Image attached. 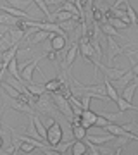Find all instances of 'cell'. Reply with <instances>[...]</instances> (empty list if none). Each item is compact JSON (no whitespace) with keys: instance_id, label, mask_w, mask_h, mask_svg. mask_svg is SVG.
I'll return each instance as SVG.
<instances>
[{"instance_id":"obj_30","label":"cell","mask_w":138,"mask_h":155,"mask_svg":"<svg viewBox=\"0 0 138 155\" xmlns=\"http://www.w3.org/2000/svg\"><path fill=\"white\" fill-rule=\"evenodd\" d=\"M124 2H126V0H114V4H112V9H117V7L124 5Z\"/></svg>"},{"instance_id":"obj_32","label":"cell","mask_w":138,"mask_h":155,"mask_svg":"<svg viewBox=\"0 0 138 155\" xmlns=\"http://www.w3.org/2000/svg\"><path fill=\"white\" fill-rule=\"evenodd\" d=\"M0 62H4V52H0Z\"/></svg>"},{"instance_id":"obj_17","label":"cell","mask_w":138,"mask_h":155,"mask_svg":"<svg viewBox=\"0 0 138 155\" xmlns=\"http://www.w3.org/2000/svg\"><path fill=\"white\" fill-rule=\"evenodd\" d=\"M17 17H14V16H11L9 12H0V24H4V26H16L17 24Z\"/></svg>"},{"instance_id":"obj_8","label":"cell","mask_w":138,"mask_h":155,"mask_svg":"<svg viewBox=\"0 0 138 155\" xmlns=\"http://www.w3.org/2000/svg\"><path fill=\"white\" fill-rule=\"evenodd\" d=\"M100 69L104 71L105 78H109L110 81H116V79H119V78L124 74V69H117V67H105V66H102Z\"/></svg>"},{"instance_id":"obj_7","label":"cell","mask_w":138,"mask_h":155,"mask_svg":"<svg viewBox=\"0 0 138 155\" xmlns=\"http://www.w3.org/2000/svg\"><path fill=\"white\" fill-rule=\"evenodd\" d=\"M136 88H138V84L135 83V81H131V83H128L126 86L121 90V95H119V97H123L126 102H131V104H133V98H135Z\"/></svg>"},{"instance_id":"obj_20","label":"cell","mask_w":138,"mask_h":155,"mask_svg":"<svg viewBox=\"0 0 138 155\" xmlns=\"http://www.w3.org/2000/svg\"><path fill=\"white\" fill-rule=\"evenodd\" d=\"M124 7H126V14H128V17H130V24L138 26V14H136V11L133 9V5L130 4V0L124 2Z\"/></svg>"},{"instance_id":"obj_4","label":"cell","mask_w":138,"mask_h":155,"mask_svg":"<svg viewBox=\"0 0 138 155\" xmlns=\"http://www.w3.org/2000/svg\"><path fill=\"white\" fill-rule=\"evenodd\" d=\"M50 48L55 52H61L67 47V40L66 35H59V33H50Z\"/></svg>"},{"instance_id":"obj_18","label":"cell","mask_w":138,"mask_h":155,"mask_svg":"<svg viewBox=\"0 0 138 155\" xmlns=\"http://www.w3.org/2000/svg\"><path fill=\"white\" fill-rule=\"evenodd\" d=\"M76 16H72L69 11H66V9H59V11L55 12V16H54V21L57 22H62V21H71V19H74Z\"/></svg>"},{"instance_id":"obj_25","label":"cell","mask_w":138,"mask_h":155,"mask_svg":"<svg viewBox=\"0 0 138 155\" xmlns=\"http://www.w3.org/2000/svg\"><path fill=\"white\" fill-rule=\"evenodd\" d=\"M100 29H102L107 36H119V35H117V31H116V28H114L110 22H107V21H104L102 24H100Z\"/></svg>"},{"instance_id":"obj_14","label":"cell","mask_w":138,"mask_h":155,"mask_svg":"<svg viewBox=\"0 0 138 155\" xmlns=\"http://www.w3.org/2000/svg\"><path fill=\"white\" fill-rule=\"evenodd\" d=\"M86 143H85V140H76V141H72V147H71V153L72 155H85L86 153Z\"/></svg>"},{"instance_id":"obj_33","label":"cell","mask_w":138,"mask_h":155,"mask_svg":"<svg viewBox=\"0 0 138 155\" xmlns=\"http://www.w3.org/2000/svg\"><path fill=\"white\" fill-rule=\"evenodd\" d=\"M0 134H2V133H0ZM2 145H4V138L0 136V148H2Z\"/></svg>"},{"instance_id":"obj_23","label":"cell","mask_w":138,"mask_h":155,"mask_svg":"<svg viewBox=\"0 0 138 155\" xmlns=\"http://www.w3.org/2000/svg\"><path fill=\"white\" fill-rule=\"evenodd\" d=\"M7 2H9V5L17 7V9H21V11H28V12H29V7H31L29 0H7Z\"/></svg>"},{"instance_id":"obj_19","label":"cell","mask_w":138,"mask_h":155,"mask_svg":"<svg viewBox=\"0 0 138 155\" xmlns=\"http://www.w3.org/2000/svg\"><path fill=\"white\" fill-rule=\"evenodd\" d=\"M24 86H26V90H28V91H29L31 95H35V97H42L43 93H47V88H45V86H42V84L26 83Z\"/></svg>"},{"instance_id":"obj_21","label":"cell","mask_w":138,"mask_h":155,"mask_svg":"<svg viewBox=\"0 0 138 155\" xmlns=\"http://www.w3.org/2000/svg\"><path fill=\"white\" fill-rule=\"evenodd\" d=\"M116 105H117V109H119V112H124V110H138V107H135L131 102H126L123 97H119V98L116 100Z\"/></svg>"},{"instance_id":"obj_31","label":"cell","mask_w":138,"mask_h":155,"mask_svg":"<svg viewBox=\"0 0 138 155\" xmlns=\"http://www.w3.org/2000/svg\"><path fill=\"white\" fill-rule=\"evenodd\" d=\"M131 71H133V74H135V78H138V62H135L131 66Z\"/></svg>"},{"instance_id":"obj_29","label":"cell","mask_w":138,"mask_h":155,"mask_svg":"<svg viewBox=\"0 0 138 155\" xmlns=\"http://www.w3.org/2000/svg\"><path fill=\"white\" fill-rule=\"evenodd\" d=\"M47 59H49V61H55V59H57V52L50 48L49 52H47Z\"/></svg>"},{"instance_id":"obj_22","label":"cell","mask_w":138,"mask_h":155,"mask_svg":"<svg viewBox=\"0 0 138 155\" xmlns=\"http://www.w3.org/2000/svg\"><path fill=\"white\" fill-rule=\"evenodd\" d=\"M31 122H33L35 127H36V131H38L40 138L43 140V141H47V127L43 126V122L40 121L38 117H31Z\"/></svg>"},{"instance_id":"obj_28","label":"cell","mask_w":138,"mask_h":155,"mask_svg":"<svg viewBox=\"0 0 138 155\" xmlns=\"http://www.w3.org/2000/svg\"><path fill=\"white\" fill-rule=\"evenodd\" d=\"M93 19H95V22H102V21H104L102 11H100V9H97V7L93 9Z\"/></svg>"},{"instance_id":"obj_35","label":"cell","mask_w":138,"mask_h":155,"mask_svg":"<svg viewBox=\"0 0 138 155\" xmlns=\"http://www.w3.org/2000/svg\"><path fill=\"white\" fill-rule=\"evenodd\" d=\"M136 55H138V54H136Z\"/></svg>"},{"instance_id":"obj_15","label":"cell","mask_w":138,"mask_h":155,"mask_svg":"<svg viewBox=\"0 0 138 155\" xmlns=\"http://www.w3.org/2000/svg\"><path fill=\"white\" fill-rule=\"evenodd\" d=\"M9 36H11V40H12V43H21L22 41V38H24V31L22 29H19L17 26H14V28H9Z\"/></svg>"},{"instance_id":"obj_26","label":"cell","mask_w":138,"mask_h":155,"mask_svg":"<svg viewBox=\"0 0 138 155\" xmlns=\"http://www.w3.org/2000/svg\"><path fill=\"white\" fill-rule=\"evenodd\" d=\"M12 40L11 36H9V33H4L2 36H0V52H5L9 47H12Z\"/></svg>"},{"instance_id":"obj_10","label":"cell","mask_w":138,"mask_h":155,"mask_svg":"<svg viewBox=\"0 0 138 155\" xmlns=\"http://www.w3.org/2000/svg\"><path fill=\"white\" fill-rule=\"evenodd\" d=\"M85 138L88 140V141H92V143H95V145H105V143H109L110 140H114L116 138V136H114V134H104V136H92V134H86V136H85Z\"/></svg>"},{"instance_id":"obj_1","label":"cell","mask_w":138,"mask_h":155,"mask_svg":"<svg viewBox=\"0 0 138 155\" xmlns=\"http://www.w3.org/2000/svg\"><path fill=\"white\" fill-rule=\"evenodd\" d=\"M50 95H52V100H54L57 110L62 112V114L71 121L72 117H74V112H72V107H71V104H69L67 97L66 95H62V93H57V91H54V93H50Z\"/></svg>"},{"instance_id":"obj_5","label":"cell","mask_w":138,"mask_h":155,"mask_svg":"<svg viewBox=\"0 0 138 155\" xmlns=\"http://www.w3.org/2000/svg\"><path fill=\"white\" fill-rule=\"evenodd\" d=\"M107 47H109L107 62H109V64H112V61H114L117 55H121V54H123V48H121V45L117 43L116 40L112 38V36H107Z\"/></svg>"},{"instance_id":"obj_11","label":"cell","mask_w":138,"mask_h":155,"mask_svg":"<svg viewBox=\"0 0 138 155\" xmlns=\"http://www.w3.org/2000/svg\"><path fill=\"white\" fill-rule=\"evenodd\" d=\"M78 54H79V45L74 43V45L71 47V48H69V52L66 54V59H64V66H66V67H71Z\"/></svg>"},{"instance_id":"obj_34","label":"cell","mask_w":138,"mask_h":155,"mask_svg":"<svg viewBox=\"0 0 138 155\" xmlns=\"http://www.w3.org/2000/svg\"><path fill=\"white\" fill-rule=\"evenodd\" d=\"M133 81H135V83L138 84V78H133Z\"/></svg>"},{"instance_id":"obj_16","label":"cell","mask_w":138,"mask_h":155,"mask_svg":"<svg viewBox=\"0 0 138 155\" xmlns=\"http://www.w3.org/2000/svg\"><path fill=\"white\" fill-rule=\"evenodd\" d=\"M71 129H72V136L76 140H85V136H86V127H83L79 122H71Z\"/></svg>"},{"instance_id":"obj_12","label":"cell","mask_w":138,"mask_h":155,"mask_svg":"<svg viewBox=\"0 0 138 155\" xmlns=\"http://www.w3.org/2000/svg\"><path fill=\"white\" fill-rule=\"evenodd\" d=\"M7 71L11 74L12 78H16V79H21V71H19V64H17V55L12 57L9 64H7Z\"/></svg>"},{"instance_id":"obj_6","label":"cell","mask_w":138,"mask_h":155,"mask_svg":"<svg viewBox=\"0 0 138 155\" xmlns=\"http://www.w3.org/2000/svg\"><path fill=\"white\" fill-rule=\"evenodd\" d=\"M97 116L99 114H95L92 109H85V110L81 112V116H79V124H81L83 127H92L95 124V121H97Z\"/></svg>"},{"instance_id":"obj_2","label":"cell","mask_w":138,"mask_h":155,"mask_svg":"<svg viewBox=\"0 0 138 155\" xmlns=\"http://www.w3.org/2000/svg\"><path fill=\"white\" fill-rule=\"evenodd\" d=\"M62 136H64V133H62L61 124L57 121H52L50 126L47 127V143L50 147H55V145H59L62 141Z\"/></svg>"},{"instance_id":"obj_24","label":"cell","mask_w":138,"mask_h":155,"mask_svg":"<svg viewBox=\"0 0 138 155\" xmlns=\"http://www.w3.org/2000/svg\"><path fill=\"white\" fill-rule=\"evenodd\" d=\"M107 22H110V24H112L116 29H126L128 26H130L126 21H123V19H119V17H114V16H110L109 19H107Z\"/></svg>"},{"instance_id":"obj_13","label":"cell","mask_w":138,"mask_h":155,"mask_svg":"<svg viewBox=\"0 0 138 155\" xmlns=\"http://www.w3.org/2000/svg\"><path fill=\"white\" fill-rule=\"evenodd\" d=\"M47 38H50V33H49V31H45V29H36V31L31 35L29 43H31V45H36V43H40V41H45Z\"/></svg>"},{"instance_id":"obj_9","label":"cell","mask_w":138,"mask_h":155,"mask_svg":"<svg viewBox=\"0 0 138 155\" xmlns=\"http://www.w3.org/2000/svg\"><path fill=\"white\" fill-rule=\"evenodd\" d=\"M104 86H105V93H107V97L110 98V102H116V100L119 98V93H117L116 86L110 83L109 78H104Z\"/></svg>"},{"instance_id":"obj_3","label":"cell","mask_w":138,"mask_h":155,"mask_svg":"<svg viewBox=\"0 0 138 155\" xmlns=\"http://www.w3.org/2000/svg\"><path fill=\"white\" fill-rule=\"evenodd\" d=\"M38 62H40V57H35L33 61L24 62L22 66H19V71H21V81L24 84L33 81V72H35V69H36V66H38Z\"/></svg>"},{"instance_id":"obj_27","label":"cell","mask_w":138,"mask_h":155,"mask_svg":"<svg viewBox=\"0 0 138 155\" xmlns=\"http://www.w3.org/2000/svg\"><path fill=\"white\" fill-rule=\"evenodd\" d=\"M107 122H109V119H107L105 116H97V121H95L93 126H97V127H105V126H107Z\"/></svg>"}]
</instances>
